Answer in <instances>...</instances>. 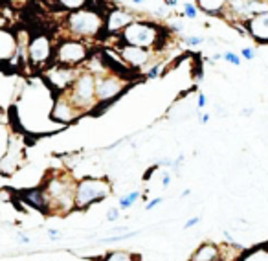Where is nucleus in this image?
<instances>
[{
    "mask_svg": "<svg viewBox=\"0 0 268 261\" xmlns=\"http://www.w3.org/2000/svg\"><path fill=\"white\" fill-rule=\"evenodd\" d=\"M255 55H257V50H255L254 46H246V48H242L241 50V57L246 61H252L255 59Z\"/></svg>",
    "mask_w": 268,
    "mask_h": 261,
    "instance_id": "28",
    "label": "nucleus"
},
{
    "mask_svg": "<svg viewBox=\"0 0 268 261\" xmlns=\"http://www.w3.org/2000/svg\"><path fill=\"white\" fill-rule=\"evenodd\" d=\"M268 0H228L226 11L223 17L232 24H245L254 15L266 13Z\"/></svg>",
    "mask_w": 268,
    "mask_h": 261,
    "instance_id": "10",
    "label": "nucleus"
},
{
    "mask_svg": "<svg viewBox=\"0 0 268 261\" xmlns=\"http://www.w3.org/2000/svg\"><path fill=\"white\" fill-rule=\"evenodd\" d=\"M200 225V217H191L189 221H186V225H184V230H189L193 228V226Z\"/></svg>",
    "mask_w": 268,
    "mask_h": 261,
    "instance_id": "33",
    "label": "nucleus"
},
{
    "mask_svg": "<svg viewBox=\"0 0 268 261\" xmlns=\"http://www.w3.org/2000/svg\"><path fill=\"white\" fill-rule=\"evenodd\" d=\"M223 59L226 61V63L233 64V66H239V64H241V57H239L235 52H226V54L223 55Z\"/></svg>",
    "mask_w": 268,
    "mask_h": 261,
    "instance_id": "27",
    "label": "nucleus"
},
{
    "mask_svg": "<svg viewBox=\"0 0 268 261\" xmlns=\"http://www.w3.org/2000/svg\"><path fill=\"white\" fill-rule=\"evenodd\" d=\"M140 197H141L140 189H131V192H127L125 195H119L118 197V208L119 210H129L132 204H136V202L140 201Z\"/></svg>",
    "mask_w": 268,
    "mask_h": 261,
    "instance_id": "21",
    "label": "nucleus"
},
{
    "mask_svg": "<svg viewBox=\"0 0 268 261\" xmlns=\"http://www.w3.org/2000/svg\"><path fill=\"white\" fill-rule=\"evenodd\" d=\"M119 217H121V210H119L118 206H112L107 210V221H109V223H116Z\"/></svg>",
    "mask_w": 268,
    "mask_h": 261,
    "instance_id": "26",
    "label": "nucleus"
},
{
    "mask_svg": "<svg viewBox=\"0 0 268 261\" xmlns=\"http://www.w3.org/2000/svg\"><path fill=\"white\" fill-rule=\"evenodd\" d=\"M136 17L125 8H110L105 15V33L109 35H119L131 22H134Z\"/></svg>",
    "mask_w": 268,
    "mask_h": 261,
    "instance_id": "13",
    "label": "nucleus"
},
{
    "mask_svg": "<svg viewBox=\"0 0 268 261\" xmlns=\"http://www.w3.org/2000/svg\"><path fill=\"white\" fill-rule=\"evenodd\" d=\"M132 2H134V4H138V6L143 4V0H132Z\"/></svg>",
    "mask_w": 268,
    "mask_h": 261,
    "instance_id": "41",
    "label": "nucleus"
},
{
    "mask_svg": "<svg viewBox=\"0 0 268 261\" xmlns=\"http://www.w3.org/2000/svg\"><path fill=\"white\" fill-rule=\"evenodd\" d=\"M90 59V48L87 41L64 37L59 42H55V57L54 63L72 66V68H83V64Z\"/></svg>",
    "mask_w": 268,
    "mask_h": 261,
    "instance_id": "7",
    "label": "nucleus"
},
{
    "mask_svg": "<svg viewBox=\"0 0 268 261\" xmlns=\"http://www.w3.org/2000/svg\"><path fill=\"white\" fill-rule=\"evenodd\" d=\"M55 42L48 33H35L26 42V63L33 70H44L54 63Z\"/></svg>",
    "mask_w": 268,
    "mask_h": 261,
    "instance_id": "6",
    "label": "nucleus"
},
{
    "mask_svg": "<svg viewBox=\"0 0 268 261\" xmlns=\"http://www.w3.org/2000/svg\"><path fill=\"white\" fill-rule=\"evenodd\" d=\"M186 42L189 46H200L202 42H204V37H199V35H191L186 39Z\"/></svg>",
    "mask_w": 268,
    "mask_h": 261,
    "instance_id": "31",
    "label": "nucleus"
},
{
    "mask_svg": "<svg viewBox=\"0 0 268 261\" xmlns=\"http://www.w3.org/2000/svg\"><path fill=\"white\" fill-rule=\"evenodd\" d=\"M189 261H223L221 245L213 241H204L195 248V252L189 256Z\"/></svg>",
    "mask_w": 268,
    "mask_h": 261,
    "instance_id": "16",
    "label": "nucleus"
},
{
    "mask_svg": "<svg viewBox=\"0 0 268 261\" xmlns=\"http://www.w3.org/2000/svg\"><path fill=\"white\" fill-rule=\"evenodd\" d=\"M171 180H173V175H171V173H164V175H162V188H169Z\"/></svg>",
    "mask_w": 268,
    "mask_h": 261,
    "instance_id": "34",
    "label": "nucleus"
},
{
    "mask_svg": "<svg viewBox=\"0 0 268 261\" xmlns=\"http://www.w3.org/2000/svg\"><path fill=\"white\" fill-rule=\"evenodd\" d=\"M235 261H268V241L252 248H245Z\"/></svg>",
    "mask_w": 268,
    "mask_h": 261,
    "instance_id": "19",
    "label": "nucleus"
},
{
    "mask_svg": "<svg viewBox=\"0 0 268 261\" xmlns=\"http://www.w3.org/2000/svg\"><path fill=\"white\" fill-rule=\"evenodd\" d=\"M81 68H72L59 63H52L48 68L42 70V79L54 90V94H68L72 85L78 79Z\"/></svg>",
    "mask_w": 268,
    "mask_h": 261,
    "instance_id": "9",
    "label": "nucleus"
},
{
    "mask_svg": "<svg viewBox=\"0 0 268 261\" xmlns=\"http://www.w3.org/2000/svg\"><path fill=\"white\" fill-rule=\"evenodd\" d=\"M81 116L78 107L74 105L68 94H55L54 103H52L50 110V120L59 125H70Z\"/></svg>",
    "mask_w": 268,
    "mask_h": 261,
    "instance_id": "12",
    "label": "nucleus"
},
{
    "mask_svg": "<svg viewBox=\"0 0 268 261\" xmlns=\"http://www.w3.org/2000/svg\"><path fill=\"white\" fill-rule=\"evenodd\" d=\"M173 30H177V32H180V30H182V22H175V24H173Z\"/></svg>",
    "mask_w": 268,
    "mask_h": 261,
    "instance_id": "39",
    "label": "nucleus"
},
{
    "mask_svg": "<svg viewBox=\"0 0 268 261\" xmlns=\"http://www.w3.org/2000/svg\"><path fill=\"white\" fill-rule=\"evenodd\" d=\"M208 103V98H206L204 92H199V96H197V110H202Z\"/></svg>",
    "mask_w": 268,
    "mask_h": 261,
    "instance_id": "30",
    "label": "nucleus"
},
{
    "mask_svg": "<svg viewBox=\"0 0 268 261\" xmlns=\"http://www.w3.org/2000/svg\"><path fill=\"white\" fill-rule=\"evenodd\" d=\"M112 189L109 177H81L76 182V210L85 211L98 202H103L112 195Z\"/></svg>",
    "mask_w": 268,
    "mask_h": 261,
    "instance_id": "4",
    "label": "nucleus"
},
{
    "mask_svg": "<svg viewBox=\"0 0 268 261\" xmlns=\"http://www.w3.org/2000/svg\"><path fill=\"white\" fill-rule=\"evenodd\" d=\"M95 74V96H98V103H110L118 96H121L123 90L129 87V79L123 76V72L118 70H105L101 68Z\"/></svg>",
    "mask_w": 268,
    "mask_h": 261,
    "instance_id": "8",
    "label": "nucleus"
},
{
    "mask_svg": "<svg viewBox=\"0 0 268 261\" xmlns=\"http://www.w3.org/2000/svg\"><path fill=\"white\" fill-rule=\"evenodd\" d=\"M189 195H191V189H186V192H182V195H180V197L184 199V197H189Z\"/></svg>",
    "mask_w": 268,
    "mask_h": 261,
    "instance_id": "40",
    "label": "nucleus"
},
{
    "mask_svg": "<svg viewBox=\"0 0 268 261\" xmlns=\"http://www.w3.org/2000/svg\"><path fill=\"white\" fill-rule=\"evenodd\" d=\"M100 261H140V257L131 250H110L101 256Z\"/></svg>",
    "mask_w": 268,
    "mask_h": 261,
    "instance_id": "20",
    "label": "nucleus"
},
{
    "mask_svg": "<svg viewBox=\"0 0 268 261\" xmlns=\"http://www.w3.org/2000/svg\"><path fill=\"white\" fill-rule=\"evenodd\" d=\"M184 15H186L187 18H197L199 8H197L195 4H191V2H186V4H184Z\"/></svg>",
    "mask_w": 268,
    "mask_h": 261,
    "instance_id": "25",
    "label": "nucleus"
},
{
    "mask_svg": "<svg viewBox=\"0 0 268 261\" xmlns=\"http://www.w3.org/2000/svg\"><path fill=\"white\" fill-rule=\"evenodd\" d=\"M241 114L245 116V118H250V116L254 114V109H252V107H246V109L241 110Z\"/></svg>",
    "mask_w": 268,
    "mask_h": 261,
    "instance_id": "37",
    "label": "nucleus"
},
{
    "mask_svg": "<svg viewBox=\"0 0 268 261\" xmlns=\"http://www.w3.org/2000/svg\"><path fill=\"white\" fill-rule=\"evenodd\" d=\"M68 98L72 100V103L78 107V110L81 114L92 112L98 103V96H95V74L90 72L88 68H81L78 79L72 85L68 92Z\"/></svg>",
    "mask_w": 268,
    "mask_h": 261,
    "instance_id": "5",
    "label": "nucleus"
},
{
    "mask_svg": "<svg viewBox=\"0 0 268 261\" xmlns=\"http://www.w3.org/2000/svg\"><path fill=\"white\" fill-rule=\"evenodd\" d=\"M116 54L119 55V63L127 70H147L153 64V57H155L156 52L140 48V46L119 44L116 48Z\"/></svg>",
    "mask_w": 268,
    "mask_h": 261,
    "instance_id": "11",
    "label": "nucleus"
},
{
    "mask_svg": "<svg viewBox=\"0 0 268 261\" xmlns=\"http://www.w3.org/2000/svg\"><path fill=\"white\" fill-rule=\"evenodd\" d=\"M18 39L8 30H0V61H11L17 55Z\"/></svg>",
    "mask_w": 268,
    "mask_h": 261,
    "instance_id": "17",
    "label": "nucleus"
},
{
    "mask_svg": "<svg viewBox=\"0 0 268 261\" xmlns=\"http://www.w3.org/2000/svg\"><path fill=\"white\" fill-rule=\"evenodd\" d=\"M162 202H164V199H162V197H155V199H151V201L145 204V210H147V211L155 210V208L158 206V204H162Z\"/></svg>",
    "mask_w": 268,
    "mask_h": 261,
    "instance_id": "32",
    "label": "nucleus"
},
{
    "mask_svg": "<svg viewBox=\"0 0 268 261\" xmlns=\"http://www.w3.org/2000/svg\"><path fill=\"white\" fill-rule=\"evenodd\" d=\"M209 120H211V116H209L208 112H200V114H199V122H200V124H202V125L208 124Z\"/></svg>",
    "mask_w": 268,
    "mask_h": 261,
    "instance_id": "36",
    "label": "nucleus"
},
{
    "mask_svg": "<svg viewBox=\"0 0 268 261\" xmlns=\"http://www.w3.org/2000/svg\"><path fill=\"white\" fill-rule=\"evenodd\" d=\"M118 41L119 44L140 46V48L158 52L160 44L164 41V30H162L158 24L151 22V20L136 18L134 22H131L119 33Z\"/></svg>",
    "mask_w": 268,
    "mask_h": 261,
    "instance_id": "3",
    "label": "nucleus"
},
{
    "mask_svg": "<svg viewBox=\"0 0 268 261\" xmlns=\"http://www.w3.org/2000/svg\"><path fill=\"white\" fill-rule=\"evenodd\" d=\"M18 197H20V202L26 204L28 208H32L39 213H44V216H50V201L46 197V192L42 189V186L22 189Z\"/></svg>",
    "mask_w": 268,
    "mask_h": 261,
    "instance_id": "14",
    "label": "nucleus"
},
{
    "mask_svg": "<svg viewBox=\"0 0 268 261\" xmlns=\"http://www.w3.org/2000/svg\"><path fill=\"white\" fill-rule=\"evenodd\" d=\"M165 6H171V8H175V6H178V0H164Z\"/></svg>",
    "mask_w": 268,
    "mask_h": 261,
    "instance_id": "38",
    "label": "nucleus"
},
{
    "mask_svg": "<svg viewBox=\"0 0 268 261\" xmlns=\"http://www.w3.org/2000/svg\"><path fill=\"white\" fill-rule=\"evenodd\" d=\"M55 6L66 13H72V11H79V9L87 8L88 0H54Z\"/></svg>",
    "mask_w": 268,
    "mask_h": 261,
    "instance_id": "22",
    "label": "nucleus"
},
{
    "mask_svg": "<svg viewBox=\"0 0 268 261\" xmlns=\"http://www.w3.org/2000/svg\"><path fill=\"white\" fill-rule=\"evenodd\" d=\"M46 235H48V239H50V241H59V239L63 238V232H61V230L50 228L48 232H46Z\"/></svg>",
    "mask_w": 268,
    "mask_h": 261,
    "instance_id": "29",
    "label": "nucleus"
},
{
    "mask_svg": "<svg viewBox=\"0 0 268 261\" xmlns=\"http://www.w3.org/2000/svg\"><path fill=\"white\" fill-rule=\"evenodd\" d=\"M63 28L66 37L81 39L87 42L95 41L105 33V15L98 9L83 8L79 11L66 13Z\"/></svg>",
    "mask_w": 268,
    "mask_h": 261,
    "instance_id": "2",
    "label": "nucleus"
},
{
    "mask_svg": "<svg viewBox=\"0 0 268 261\" xmlns=\"http://www.w3.org/2000/svg\"><path fill=\"white\" fill-rule=\"evenodd\" d=\"M248 37H252L259 44H268V11L266 13L254 15V17L245 22Z\"/></svg>",
    "mask_w": 268,
    "mask_h": 261,
    "instance_id": "15",
    "label": "nucleus"
},
{
    "mask_svg": "<svg viewBox=\"0 0 268 261\" xmlns=\"http://www.w3.org/2000/svg\"><path fill=\"white\" fill-rule=\"evenodd\" d=\"M162 68H164V64H162V61H158V63L151 64L149 68L145 70V78L147 79H155L160 76V72H162Z\"/></svg>",
    "mask_w": 268,
    "mask_h": 261,
    "instance_id": "24",
    "label": "nucleus"
},
{
    "mask_svg": "<svg viewBox=\"0 0 268 261\" xmlns=\"http://www.w3.org/2000/svg\"><path fill=\"white\" fill-rule=\"evenodd\" d=\"M76 182L70 171L54 170L42 179V189L50 201V216H68L76 210Z\"/></svg>",
    "mask_w": 268,
    "mask_h": 261,
    "instance_id": "1",
    "label": "nucleus"
},
{
    "mask_svg": "<svg viewBox=\"0 0 268 261\" xmlns=\"http://www.w3.org/2000/svg\"><path fill=\"white\" fill-rule=\"evenodd\" d=\"M195 6L209 17H223L228 0H195Z\"/></svg>",
    "mask_w": 268,
    "mask_h": 261,
    "instance_id": "18",
    "label": "nucleus"
},
{
    "mask_svg": "<svg viewBox=\"0 0 268 261\" xmlns=\"http://www.w3.org/2000/svg\"><path fill=\"white\" fill-rule=\"evenodd\" d=\"M140 234L138 230H132V232H127V234H116V235H110V238H101L100 241L105 245H109V243H121V241H127V239L131 238H136V235Z\"/></svg>",
    "mask_w": 268,
    "mask_h": 261,
    "instance_id": "23",
    "label": "nucleus"
},
{
    "mask_svg": "<svg viewBox=\"0 0 268 261\" xmlns=\"http://www.w3.org/2000/svg\"><path fill=\"white\" fill-rule=\"evenodd\" d=\"M17 241H18L20 245H30V243H32V239H30V235L22 234V232H20V234H17Z\"/></svg>",
    "mask_w": 268,
    "mask_h": 261,
    "instance_id": "35",
    "label": "nucleus"
}]
</instances>
